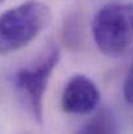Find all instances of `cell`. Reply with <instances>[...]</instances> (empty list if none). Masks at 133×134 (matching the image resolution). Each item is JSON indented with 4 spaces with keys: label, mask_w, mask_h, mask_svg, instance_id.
<instances>
[{
    "label": "cell",
    "mask_w": 133,
    "mask_h": 134,
    "mask_svg": "<svg viewBox=\"0 0 133 134\" xmlns=\"http://www.w3.org/2000/svg\"><path fill=\"white\" fill-rule=\"evenodd\" d=\"M52 20L51 8L28 0L0 14V55L16 52L31 43Z\"/></svg>",
    "instance_id": "6da1fadb"
},
{
    "label": "cell",
    "mask_w": 133,
    "mask_h": 134,
    "mask_svg": "<svg viewBox=\"0 0 133 134\" xmlns=\"http://www.w3.org/2000/svg\"><path fill=\"white\" fill-rule=\"evenodd\" d=\"M59 60L60 48L51 42L37 61L18 69L13 74V87L18 100L38 122L43 121L44 94Z\"/></svg>",
    "instance_id": "7a4b0ae2"
},
{
    "label": "cell",
    "mask_w": 133,
    "mask_h": 134,
    "mask_svg": "<svg viewBox=\"0 0 133 134\" xmlns=\"http://www.w3.org/2000/svg\"><path fill=\"white\" fill-rule=\"evenodd\" d=\"M91 34L104 56H121L133 43V3L103 5L93 18Z\"/></svg>",
    "instance_id": "3957f363"
},
{
    "label": "cell",
    "mask_w": 133,
    "mask_h": 134,
    "mask_svg": "<svg viewBox=\"0 0 133 134\" xmlns=\"http://www.w3.org/2000/svg\"><path fill=\"white\" fill-rule=\"evenodd\" d=\"M100 91L95 82L84 74L72 76L61 94V108L72 115H89L97 109Z\"/></svg>",
    "instance_id": "277c9868"
},
{
    "label": "cell",
    "mask_w": 133,
    "mask_h": 134,
    "mask_svg": "<svg viewBox=\"0 0 133 134\" xmlns=\"http://www.w3.org/2000/svg\"><path fill=\"white\" fill-rule=\"evenodd\" d=\"M73 134H121L116 115L111 108H103Z\"/></svg>",
    "instance_id": "5b68a950"
},
{
    "label": "cell",
    "mask_w": 133,
    "mask_h": 134,
    "mask_svg": "<svg viewBox=\"0 0 133 134\" xmlns=\"http://www.w3.org/2000/svg\"><path fill=\"white\" fill-rule=\"evenodd\" d=\"M82 18L78 12L71 13L63 24V41L69 47L77 48L82 42Z\"/></svg>",
    "instance_id": "8992f818"
},
{
    "label": "cell",
    "mask_w": 133,
    "mask_h": 134,
    "mask_svg": "<svg viewBox=\"0 0 133 134\" xmlns=\"http://www.w3.org/2000/svg\"><path fill=\"white\" fill-rule=\"evenodd\" d=\"M123 92H124V98L125 100L133 104V64L125 77V81H124V86H123Z\"/></svg>",
    "instance_id": "52a82bcc"
},
{
    "label": "cell",
    "mask_w": 133,
    "mask_h": 134,
    "mask_svg": "<svg viewBox=\"0 0 133 134\" xmlns=\"http://www.w3.org/2000/svg\"><path fill=\"white\" fill-rule=\"evenodd\" d=\"M1 1H3V0H0V3H1Z\"/></svg>",
    "instance_id": "ba28073f"
}]
</instances>
